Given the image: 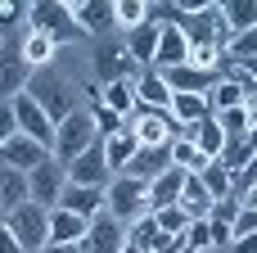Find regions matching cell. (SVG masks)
Here are the masks:
<instances>
[{"instance_id":"6da1fadb","label":"cell","mask_w":257,"mask_h":253,"mask_svg":"<svg viewBox=\"0 0 257 253\" xmlns=\"http://www.w3.org/2000/svg\"><path fill=\"white\" fill-rule=\"evenodd\" d=\"M27 100H36L41 109H45V118L59 127L72 109H81V100H77V86L59 72V68H32V81H27V91H23Z\"/></svg>"},{"instance_id":"7a4b0ae2","label":"cell","mask_w":257,"mask_h":253,"mask_svg":"<svg viewBox=\"0 0 257 253\" xmlns=\"http://www.w3.org/2000/svg\"><path fill=\"white\" fill-rule=\"evenodd\" d=\"M5 226H9V235L18 240L23 253H41L50 244V208H41V204H32V199L5 213Z\"/></svg>"},{"instance_id":"3957f363","label":"cell","mask_w":257,"mask_h":253,"mask_svg":"<svg viewBox=\"0 0 257 253\" xmlns=\"http://www.w3.org/2000/svg\"><path fill=\"white\" fill-rule=\"evenodd\" d=\"M27 23H32V32L50 36L54 45L86 36L77 27V18H72V5H63V0H36V5H27Z\"/></svg>"},{"instance_id":"277c9868","label":"cell","mask_w":257,"mask_h":253,"mask_svg":"<svg viewBox=\"0 0 257 253\" xmlns=\"http://www.w3.org/2000/svg\"><path fill=\"white\" fill-rule=\"evenodd\" d=\"M95 140H99V136H95L90 109L81 104V109H72V113H68V118H63V122L54 127V149H50V154H54V158H59L63 167H68V163H72V158H77L81 149H90Z\"/></svg>"},{"instance_id":"5b68a950","label":"cell","mask_w":257,"mask_h":253,"mask_svg":"<svg viewBox=\"0 0 257 253\" xmlns=\"http://www.w3.org/2000/svg\"><path fill=\"white\" fill-rule=\"evenodd\" d=\"M145 181H136V177H126V172H117L108 186H104V208L122 222V226H131L136 217H145L149 208H145Z\"/></svg>"},{"instance_id":"8992f818","label":"cell","mask_w":257,"mask_h":253,"mask_svg":"<svg viewBox=\"0 0 257 253\" xmlns=\"http://www.w3.org/2000/svg\"><path fill=\"white\" fill-rule=\"evenodd\" d=\"M126 131L140 140V145H172L176 140V118L167 109H145L136 104V113L126 118Z\"/></svg>"},{"instance_id":"52a82bcc","label":"cell","mask_w":257,"mask_h":253,"mask_svg":"<svg viewBox=\"0 0 257 253\" xmlns=\"http://www.w3.org/2000/svg\"><path fill=\"white\" fill-rule=\"evenodd\" d=\"M108 181H113V167H108L104 140H95L90 149H81V154L68 163V186H90V190H104Z\"/></svg>"},{"instance_id":"ba28073f","label":"cell","mask_w":257,"mask_h":253,"mask_svg":"<svg viewBox=\"0 0 257 253\" xmlns=\"http://www.w3.org/2000/svg\"><path fill=\"white\" fill-rule=\"evenodd\" d=\"M63 186H68V167L50 154L41 167H32L27 172V199L32 204H41V208H54L59 204V195H63Z\"/></svg>"},{"instance_id":"9c48e42d","label":"cell","mask_w":257,"mask_h":253,"mask_svg":"<svg viewBox=\"0 0 257 253\" xmlns=\"http://www.w3.org/2000/svg\"><path fill=\"white\" fill-rule=\"evenodd\" d=\"M9 104H14V122H18V136H32L36 145L54 149V122L45 118V109H41L36 100H27V95H14Z\"/></svg>"},{"instance_id":"30bf717a","label":"cell","mask_w":257,"mask_h":253,"mask_svg":"<svg viewBox=\"0 0 257 253\" xmlns=\"http://www.w3.org/2000/svg\"><path fill=\"white\" fill-rule=\"evenodd\" d=\"M126 249V226L104 208L99 217H90L86 226V240H81V253H122Z\"/></svg>"},{"instance_id":"8fae6325","label":"cell","mask_w":257,"mask_h":253,"mask_svg":"<svg viewBox=\"0 0 257 253\" xmlns=\"http://www.w3.org/2000/svg\"><path fill=\"white\" fill-rule=\"evenodd\" d=\"M131 59H126V45L122 41H108V36H99L95 41V86H108V81H122V77H131Z\"/></svg>"},{"instance_id":"7c38bea8","label":"cell","mask_w":257,"mask_h":253,"mask_svg":"<svg viewBox=\"0 0 257 253\" xmlns=\"http://www.w3.org/2000/svg\"><path fill=\"white\" fill-rule=\"evenodd\" d=\"M163 81H167V91L172 95H208L217 81H221V68H190V63H181V68H167V72H158Z\"/></svg>"},{"instance_id":"4fadbf2b","label":"cell","mask_w":257,"mask_h":253,"mask_svg":"<svg viewBox=\"0 0 257 253\" xmlns=\"http://www.w3.org/2000/svg\"><path fill=\"white\" fill-rule=\"evenodd\" d=\"M45 158H50V149H45V145H36L32 136H9V140L0 145V167L32 172V167H41Z\"/></svg>"},{"instance_id":"5bb4252c","label":"cell","mask_w":257,"mask_h":253,"mask_svg":"<svg viewBox=\"0 0 257 253\" xmlns=\"http://www.w3.org/2000/svg\"><path fill=\"white\" fill-rule=\"evenodd\" d=\"M72 18H77V27L86 32V36H108L113 27H117V18H113V0H81V5H72Z\"/></svg>"},{"instance_id":"9a60e30c","label":"cell","mask_w":257,"mask_h":253,"mask_svg":"<svg viewBox=\"0 0 257 253\" xmlns=\"http://www.w3.org/2000/svg\"><path fill=\"white\" fill-rule=\"evenodd\" d=\"M167 167H172V149H167V145H140V149L131 154V163L122 167V172L149 186V181H154V177H163Z\"/></svg>"},{"instance_id":"2e32d148","label":"cell","mask_w":257,"mask_h":253,"mask_svg":"<svg viewBox=\"0 0 257 253\" xmlns=\"http://www.w3.org/2000/svg\"><path fill=\"white\" fill-rule=\"evenodd\" d=\"M185 167H167L163 177H154L149 181V190H145V208L149 213H163V208H172V204H181V186H185Z\"/></svg>"},{"instance_id":"e0dca14e","label":"cell","mask_w":257,"mask_h":253,"mask_svg":"<svg viewBox=\"0 0 257 253\" xmlns=\"http://www.w3.org/2000/svg\"><path fill=\"white\" fill-rule=\"evenodd\" d=\"M32 81V63L23 59V50H0V100L23 95Z\"/></svg>"},{"instance_id":"ac0fdd59","label":"cell","mask_w":257,"mask_h":253,"mask_svg":"<svg viewBox=\"0 0 257 253\" xmlns=\"http://www.w3.org/2000/svg\"><path fill=\"white\" fill-rule=\"evenodd\" d=\"M158 32H163V27L145 18V23H140V27H131V32H126V41H122V45H126V59H131V63H136L140 72H145V68H154V50H158Z\"/></svg>"},{"instance_id":"d6986e66","label":"cell","mask_w":257,"mask_h":253,"mask_svg":"<svg viewBox=\"0 0 257 253\" xmlns=\"http://www.w3.org/2000/svg\"><path fill=\"white\" fill-rule=\"evenodd\" d=\"M54 208H68V213H77V217H99L104 213V190H90V186H63V195H59V204Z\"/></svg>"},{"instance_id":"ffe728a7","label":"cell","mask_w":257,"mask_h":253,"mask_svg":"<svg viewBox=\"0 0 257 253\" xmlns=\"http://www.w3.org/2000/svg\"><path fill=\"white\" fill-rule=\"evenodd\" d=\"M131 81H136V104H145V109H172V91H167V81L154 68L136 72Z\"/></svg>"},{"instance_id":"44dd1931","label":"cell","mask_w":257,"mask_h":253,"mask_svg":"<svg viewBox=\"0 0 257 253\" xmlns=\"http://www.w3.org/2000/svg\"><path fill=\"white\" fill-rule=\"evenodd\" d=\"M86 217L68 213V208H50V244H81L86 240Z\"/></svg>"},{"instance_id":"7402d4cb","label":"cell","mask_w":257,"mask_h":253,"mask_svg":"<svg viewBox=\"0 0 257 253\" xmlns=\"http://www.w3.org/2000/svg\"><path fill=\"white\" fill-rule=\"evenodd\" d=\"M221 27H226V36L257 27V0H221Z\"/></svg>"},{"instance_id":"603a6c76","label":"cell","mask_w":257,"mask_h":253,"mask_svg":"<svg viewBox=\"0 0 257 253\" xmlns=\"http://www.w3.org/2000/svg\"><path fill=\"white\" fill-rule=\"evenodd\" d=\"M99 104H104V109H113L117 118H131V113H136V81H131V77H122V81L99 86Z\"/></svg>"},{"instance_id":"cb8c5ba5","label":"cell","mask_w":257,"mask_h":253,"mask_svg":"<svg viewBox=\"0 0 257 253\" xmlns=\"http://www.w3.org/2000/svg\"><path fill=\"white\" fill-rule=\"evenodd\" d=\"M163 240H167V235L158 231V217H154V213H145V217H136V222L126 226V244L140 249V253H154Z\"/></svg>"},{"instance_id":"d4e9b609","label":"cell","mask_w":257,"mask_h":253,"mask_svg":"<svg viewBox=\"0 0 257 253\" xmlns=\"http://www.w3.org/2000/svg\"><path fill=\"white\" fill-rule=\"evenodd\" d=\"M181 208L190 213V222H199V217H208V213H212V195L203 190V181H199L194 172H190V177H185V186H181Z\"/></svg>"},{"instance_id":"484cf974","label":"cell","mask_w":257,"mask_h":253,"mask_svg":"<svg viewBox=\"0 0 257 253\" xmlns=\"http://www.w3.org/2000/svg\"><path fill=\"white\" fill-rule=\"evenodd\" d=\"M27 204V172L18 167H0V213Z\"/></svg>"},{"instance_id":"4316f807","label":"cell","mask_w":257,"mask_h":253,"mask_svg":"<svg viewBox=\"0 0 257 253\" xmlns=\"http://www.w3.org/2000/svg\"><path fill=\"white\" fill-rule=\"evenodd\" d=\"M136 149H140V140H136L126 127H122L117 136H108V140H104V154H108V167H113V177H117V172L131 163V154H136Z\"/></svg>"},{"instance_id":"83f0119b","label":"cell","mask_w":257,"mask_h":253,"mask_svg":"<svg viewBox=\"0 0 257 253\" xmlns=\"http://www.w3.org/2000/svg\"><path fill=\"white\" fill-rule=\"evenodd\" d=\"M194 177L203 181V190L212 195V204H217V199H230V195H235V177H230V172H226V167H221L217 158H212V163H208L203 172H194Z\"/></svg>"},{"instance_id":"f1b7e54d","label":"cell","mask_w":257,"mask_h":253,"mask_svg":"<svg viewBox=\"0 0 257 253\" xmlns=\"http://www.w3.org/2000/svg\"><path fill=\"white\" fill-rule=\"evenodd\" d=\"M167 113L176 118V127H190V122H199V118H212L203 95H172V109H167Z\"/></svg>"},{"instance_id":"f546056e","label":"cell","mask_w":257,"mask_h":253,"mask_svg":"<svg viewBox=\"0 0 257 253\" xmlns=\"http://www.w3.org/2000/svg\"><path fill=\"white\" fill-rule=\"evenodd\" d=\"M18 50H23V59H27L32 68H50V59H54V50H59V45H54L50 36H41V32H27Z\"/></svg>"},{"instance_id":"4dcf8cb0","label":"cell","mask_w":257,"mask_h":253,"mask_svg":"<svg viewBox=\"0 0 257 253\" xmlns=\"http://www.w3.org/2000/svg\"><path fill=\"white\" fill-rule=\"evenodd\" d=\"M203 100H208V113H226V109H244V95H239V86H235V81H226V77H221V81H217V86H212V91H208Z\"/></svg>"},{"instance_id":"1f68e13d","label":"cell","mask_w":257,"mask_h":253,"mask_svg":"<svg viewBox=\"0 0 257 253\" xmlns=\"http://www.w3.org/2000/svg\"><path fill=\"white\" fill-rule=\"evenodd\" d=\"M212 118H217V127H221V136H226V140H244V136H248V127H253L248 109H226V113H212Z\"/></svg>"},{"instance_id":"d6a6232c","label":"cell","mask_w":257,"mask_h":253,"mask_svg":"<svg viewBox=\"0 0 257 253\" xmlns=\"http://www.w3.org/2000/svg\"><path fill=\"white\" fill-rule=\"evenodd\" d=\"M167 149H172V167H185V172H203V167H208V158H203L190 140H172Z\"/></svg>"},{"instance_id":"836d02e7","label":"cell","mask_w":257,"mask_h":253,"mask_svg":"<svg viewBox=\"0 0 257 253\" xmlns=\"http://www.w3.org/2000/svg\"><path fill=\"white\" fill-rule=\"evenodd\" d=\"M253 158H257V154L248 149V140H226V149H221V158H217V163L235 177V172H239V167H248Z\"/></svg>"},{"instance_id":"e575fe53","label":"cell","mask_w":257,"mask_h":253,"mask_svg":"<svg viewBox=\"0 0 257 253\" xmlns=\"http://www.w3.org/2000/svg\"><path fill=\"white\" fill-rule=\"evenodd\" d=\"M145 14H149V5L145 0H113V18H117V27H140L145 23Z\"/></svg>"},{"instance_id":"d590c367","label":"cell","mask_w":257,"mask_h":253,"mask_svg":"<svg viewBox=\"0 0 257 253\" xmlns=\"http://www.w3.org/2000/svg\"><path fill=\"white\" fill-rule=\"evenodd\" d=\"M158 217V231L163 235H185L190 231V213L181 208V204H172V208H163V213H154Z\"/></svg>"},{"instance_id":"8d00e7d4","label":"cell","mask_w":257,"mask_h":253,"mask_svg":"<svg viewBox=\"0 0 257 253\" xmlns=\"http://www.w3.org/2000/svg\"><path fill=\"white\" fill-rule=\"evenodd\" d=\"M226 59H235V63H244V59H257V27L239 32V36H230V45H226Z\"/></svg>"},{"instance_id":"74e56055","label":"cell","mask_w":257,"mask_h":253,"mask_svg":"<svg viewBox=\"0 0 257 253\" xmlns=\"http://www.w3.org/2000/svg\"><path fill=\"white\" fill-rule=\"evenodd\" d=\"M185 249H194V253L212 249V231H208V222H203V217H199V222H190V231H185Z\"/></svg>"},{"instance_id":"f35d334b","label":"cell","mask_w":257,"mask_h":253,"mask_svg":"<svg viewBox=\"0 0 257 253\" xmlns=\"http://www.w3.org/2000/svg\"><path fill=\"white\" fill-rule=\"evenodd\" d=\"M248 195H257V158L235 172V199H248Z\"/></svg>"},{"instance_id":"ab89813d","label":"cell","mask_w":257,"mask_h":253,"mask_svg":"<svg viewBox=\"0 0 257 253\" xmlns=\"http://www.w3.org/2000/svg\"><path fill=\"white\" fill-rule=\"evenodd\" d=\"M235 217H239V199L235 195L230 199H217L212 213H208V222H221V226H235Z\"/></svg>"},{"instance_id":"60d3db41","label":"cell","mask_w":257,"mask_h":253,"mask_svg":"<svg viewBox=\"0 0 257 253\" xmlns=\"http://www.w3.org/2000/svg\"><path fill=\"white\" fill-rule=\"evenodd\" d=\"M235 240H244V235H257V208H244L239 204V217H235Z\"/></svg>"},{"instance_id":"b9f144b4","label":"cell","mask_w":257,"mask_h":253,"mask_svg":"<svg viewBox=\"0 0 257 253\" xmlns=\"http://www.w3.org/2000/svg\"><path fill=\"white\" fill-rule=\"evenodd\" d=\"M9 136H18V122H14V104L0 100V145H5Z\"/></svg>"},{"instance_id":"7bdbcfd3","label":"cell","mask_w":257,"mask_h":253,"mask_svg":"<svg viewBox=\"0 0 257 253\" xmlns=\"http://www.w3.org/2000/svg\"><path fill=\"white\" fill-rule=\"evenodd\" d=\"M208 222V217H203ZM208 231H212V249H221V244H235V231L230 226H221V222H208Z\"/></svg>"},{"instance_id":"ee69618b","label":"cell","mask_w":257,"mask_h":253,"mask_svg":"<svg viewBox=\"0 0 257 253\" xmlns=\"http://www.w3.org/2000/svg\"><path fill=\"white\" fill-rule=\"evenodd\" d=\"M0 253H23V249H18V240L9 235V226H5V217H0Z\"/></svg>"},{"instance_id":"f6af8a7d","label":"cell","mask_w":257,"mask_h":253,"mask_svg":"<svg viewBox=\"0 0 257 253\" xmlns=\"http://www.w3.org/2000/svg\"><path fill=\"white\" fill-rule=\"evenodd\" d=\"M14 18H27V5H0V23H14Z\"/></svg>"},{"instance_id":"bcb514c9","label":"cell","mask_w":257,"mask_h":253,"mask_svg":"<svg viewBox=\"0 0 257 253\" xmlns=\"http://www.w3.org/2000/svg\"><path fill=\"white\" fill-rule=\"evenodd\" d=\"M230 253H257V235H244V240H235Z\"/></svg>"},{"instance_id":"7dc6e473","label":"cell","mask_w":257,"mask_h":253,"mask_svg":"<svg viewBox=\"0 0 257 253\" xmlns=\"http://www.w3.org/2000/svg\"><path fill=\"white\" fill-rule=\"evenodd\" d=\"M41 253H81V244H45Z\"/></svg>"},{"instance_id":"c3c4849f","label":"cell","mask_w":257,"mask_h":253,"mask_svg":"<svg viewBox=\"0 0 257 253\" xmlns=\"http://www.w3.org/2000/svg\"><path fill=\"white\" fill-rule=\"evenodd\" d=\"M230 63H235V59H230ZM239 68H244V72H248V77H253V81H257V59H244Z\"/></svg>"},{"instance_id":"681fc988","label":"cell","mask_w":257,"mask_h":253,"mask_svg":"<svg viewBox=\"0 0 257 253\" xmlns=\"http://www.w3.org/2000/svg\"><path fill=\"white\" fill-rule=\"evenodd\" d=\"M244 140H248V149H253V154H257V122H253V127H248V136H244Z\"/></svg>"},{"instance_id":"f907efd6","label":"cell","mask_w":257,"mask_h":253,"mask_svg":"<svg viewBox=\"0 0 257 253\" xmlns=\"http://www.w3.org/2000/svg\"><path fill=\"white\" fill-rule=\"evenodd\" d=\"M122 253H140V249H131V244H126V249H122Z\"/></svg>"},{"instance_id":"816d5d0a","label":"cell","mask_w":257,"mask_h":253,"mask_svg":"<svg viewBox=\"0 0 257 253\" xmlns=\"http://www.w3.org/2000/svg\"><path fill=\"white\" fill-rule=\"evenodd\" d=\"M181 253H194V249H181Z\"/></svg>"}]
</instances>
